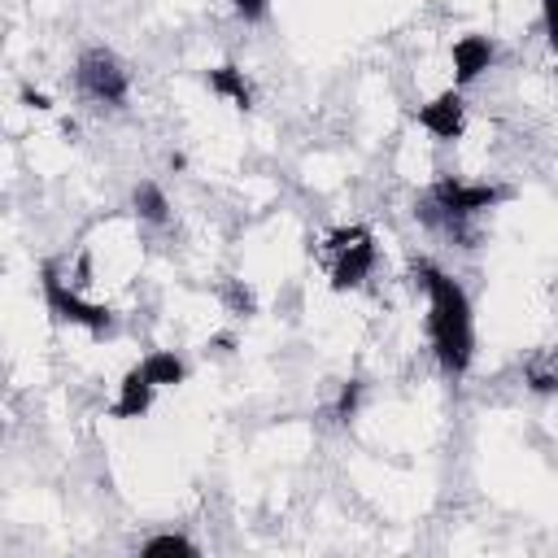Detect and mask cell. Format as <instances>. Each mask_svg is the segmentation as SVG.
I'll use <instances>...</instances> for the list:
<instances>
[{
	"label": "cell",
	"mask_w": 558,
	"mask_h": 558,
	"mask_svg": "<svg viewBox=\"0 0 558 558\" xmlns=\"http://www.w3.org/2000/svg\"><path fill=\"white\" fill-rule=\"evenodd\" d=\"M423 292H427V336H432V353H436V366L449 375V379H462L475 362V318H471V296L466 288L432 266V262H418L414 266Z\"/></svg>",
	"instance_id": "1"
},
{
	"label": "cell",
	"mask_w": 558,
	"mask_h": 558,
	"mask_svg": "<svg viewBox=\"0 0 558 558\" xmlns=\"http://www.w3.org/2000/svg\"><path fill=\"white\" fill-rule=\"evenodd\" d=\"M501 201H510V187H497V183H462V179L445 174L423 196H414V218L423 227H432V231H445L453 244L475 248L471 218H480L484 209H497Z\"/></svg>",
	"instance_id": "2"
},
{
	"label": "cell",
	"mask_w": 558,
	"mask_h": 558,
	"mask_svg": "<svg viewBox=\"0 0 558 558\" xmlns=\"http://www.w3.org/2000/svg\"><path fill=\"white\" fill-rule=\"evenodd\" d=\"M39 292H44V305H48V314H52L57 323L83 327L87 336H109V331H113V310H109V305H96V301H87L78 288H70L52 262L39 266Z\"/></svg>",
	"instance_id": "3"
},
{
	"label": "cell",
	"mask_w": 558,
	"mask_h": 558,
	"mask_svg": "<svg viewBox=\"0 0 558 558\" xmlns=\"http://www.w3.org/2000/svg\"><path fill=\"white\" fill-rule=\"evenodd\" d=\"M74 83H78V92H83L87 100L109 105V109L126 105V96H131L126 65H122L109 48H83V52H78V65H74Z\"/></svg>",
	"instance_id": "4"
},
{
	"label": "cell",
	"mask_w": 558,
	"mask_h": 558,
	"mask_svg": "<svg viewBox=\"0 0 558 558\" xmlns=\"http://www.w3.org/2000/svg\"><path fill=\"white\" fill-rule=\"evenodd\" d=\"M331 244V288L336 292H349V288H362L375 270V235L366 227H340L327 235Z\"/></svg>",
	"instance_id": "5"
},
{
	"label": "cell",
	"mask_w": 558,
	"mask_h": 558,
	"mask_svg": "<svg viewBox=\"0 0 558 558\" xmlns=\"http://www.w3.org/2000/svg\"><path fill=\"white\" fill-rule=\"evenodd\" d=\"M418 126L427 131V135H436L440 144H453L458 135H462V122H466V105H462V92L458 87H449V92H440L436 100H427L418 113Z\"/></svg>",
	"instance_id": "6"
},
{
	"label": "cell",
	"mask_w": 558,
	"mask_h": 558,
	"mask_svg": "<svg viewBox=\"0 0 558 558\" xmlns=\"http://www.w3.org/2000/svg\"><path fill=\"white\" fill-rule=\"evenodd\" d=\"M493 57H497L493 39H484V35H462V39L453 44V83H458V87H471V83L493 65Z\"/></svg>",
	"instance_id": "7"
},
{
	"label": "cell",
	"mask_w": 558,
	"mask_h": 558,
	"mask_svg": "<svg viewBox=\"0 0 558 558\" xmlns=\"http://www.w3.org/2000/svg\"><path fill=\"white\" fill-rule=\"evenodd\" d=\"M153 392H157V384L148 379V371H144V366H131V371L122 375V384H118L113 418H140V414H148Z\"/></svg>",
	"instance_id": "8"
},
{
	"label": "cell",
	"mask_w": 558,
	"mask_h": 558,
	"mask_svg": "<svg viewBox=\"0 0 558 558\" xmlns=\"http://www.w3.org/2000/svg\"><path fill=\"white\" fill-rule=\"evenodd\" d=\"M205 83H209V92H218L231 109H240V113H248L253 109V87H248V78H244V70L240 65H214L209 74H205Z\"/></svg>",
	"instance_id": "9"
},
{
	"label": "cell",
	"mask_w": 558,
	"mask_h": 558,
	"mask_svg": "<svg viewBox=\"0 0 558 558\" xmlns=\"http://www.w3.org/2000/svg\"><path fill=\"white\" fill-rule=\"evenodd\" d=\"M131 209H135L140 222H153V227H161V222L170 218V201H166V192H161L153 179H140V183H135Z\"/></svg>",
	"instance_id": "10"
},
{
	"label": "cell",
	"mask_w": 558,
	"mask_h": 558,
	"mask_svg": "<svg viewBox=\"0 0 558 558\" xmlns=\"http://www.w3.org/2000/svg\"><path fill=\"white\" fill-rule=\"evenodd\" d=\"M140 366L148 371V379H153L157 388H174V384H183V379H187L183 357H179V353H170V349H153Z\"/></svg>",
	"instance_id": "11"
},
{
	"label": "cell",
	"mask_w": 558,
	"mask_h": 558,
	"mask_svg": "<svg viewBox=\"0 0 558 558\" xmlns=\"http://www.w3.org/2000/svg\"><path fill=\"white\" fill-rule=\"evenodd\" d=\"M523 379H527V388H532L536 397H549V392H558V362L532 357L527 371H523Z\"/></svg>",
	"instance_id": "12"
},
{
	"label": "cell",
	"mask_w": 558,
	"mask_h": 558,
	"mask_svg": "<svg viewBox=\"0 0 558 558\" xmlns=\"http://www.w3.org/2000/svg\"><path fill=\"white\" fill-rule=\"evenodd\" d=\"M144 554H148V558H157V554H192V558H196L201 549H196V545H192L183 532H161V536L144 541Z\"/></svg>",
	"instance_id": "13"
},
{
	"label": "cell",
	"mask_w": 558,
	"mask_h": 558,
	"mask_svg": "<svg viewBox=\"0 0 558 558\" xmlns=\"http://www.w3.org/2000/svg\"><path fill=\"white\" fill-rule=\"evenodd\" d=\"M357 401H362V379H349V384L340 388V401H336V418H340V423H349V418L357 414Z\"/></svg>",
	"instance_id": "14"
},
{
	"label": "cell",
	"mask_w": 558,
	"mask_h": 558,
	"mask_svg": "<svg viewBox=\"0 0 558 558\" xmlns=\"http://www.w3.org/2000/svg\"><path fill=\"white\" fill-rule=\"evenodd\" d=\"M222 301L231 310H240V314H253V296H248V288H240V279H227L222 283Z\"/></svg>",
	"instance_id": "15"
},
{
	"label": "cell",
	"mask_w": 558,
	"mask_h": 558,
	"mask_svg": "<svg viewBox=\"0 0 558 558\" xmlns=\"http://www.w3.org/2000/svg\"><path fill=\"white\" fill-rule=\"evenodd\" d=\"M231 13H235L240 22H266L270 0H231Z\"/></svg>",
	"instance_id": "16"
},
{
	"label": "cell",
	"mask_w": 558,
	"mask_h": 558,
	"mask_svg": "<svg viewBox=\"0 0 558 558\" xmlns=\"http://www.w3.org/2000/svg\"><path fill=\"white\" fill-rule=\"evenodd\" d=\"M541 26H545V39L558 57V0H541Z\"/></svg>",
	"instance_id": "17"
},
{
	"label": "cell",
	"mask_w": 558,
	"mask_h": 558,
	"mask_svg": "<svg viewBox=\"0 0 558 558\" xmlns=\"http://www.w3.org/2000/svg\"><path fill=\"white\" fill-rule=\"evenodd\" d=\"M22 100H26L31 109H48V105H52V100H48L44 92H35V87H22Z\"/></svg>",
	"instance_id": "18"
}]
</instances>
